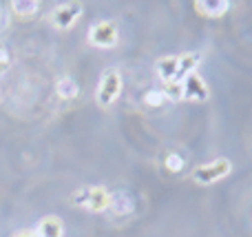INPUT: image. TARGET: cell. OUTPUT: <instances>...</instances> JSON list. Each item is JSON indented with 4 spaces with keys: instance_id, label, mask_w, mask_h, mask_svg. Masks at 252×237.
Masks as SVG:
<instances>
[{
    "instance_id": "1",
    "label": "cell",
    "mask_w": 252,
    "mask_h": 237,
    "mask_svg": "<svg viewBox=\"0 0 252 237\" xmlns=\"http://www.w3.org/2000/svg\"><path fill=\"white\" fill-rule=\"evenodd\" d=\"M71 202L91 213H104L111 208V193L104 186H87V189L75 191L71 195Z\"/></svg>"
},
{
    "instance_id": "2",
    "label": "cell",
    "mask_w": 252,
    "mask_h": 237,
    "mask_svg": "<svg viewBox=\"0 0 252 237\" xmlns=\"http://www.w3.org/2000/svg\"><path fill=\"white\" fill-rule=\"evenodd\" d=\"M87 40L91 47L97 49H113L120 40V29H118V22L113 20H100V22H93L87 31Z\"/></svg>"
},
{
    "instance_id": "3",
    "label": "cell",
    "mask_w": 252,
    "mask_h": 237,
    "mask_svg": "<svg viewBox=\"0 0 252 237\" xmlns=\"http://www.w3.org/2000/svg\"><path fill=\"white\" fill-rule=\"evenodd\" d=\"M232 171V162L228 158H217L213 160V162L208 164H201V167H197L195 171H192V182H197V184H204V186H210L215 184V182L223 180L226 175H230Z\"/></svg>"
},
{
    "instance_id": "4",
    "label": "cell",
    "mask_w": 252,
    "mask_h": 237,
    "mask_svg": "<svg viewBox=\"0 0 252 237\" xmlns=\"http://www.w3.org/2000/svg\"><path fill=\"white\" fill-rule=\"evenodd\" d=\"M122 87H124L122 73H120L118 69L104 71V75H102V80H100V87H97V91H95L97 104L104 106V109H106V106H111L120 98V93H122Z\"/></svg>"
},
{
    "instance_id": "5",
    "label": "cell",
    "mask_w": 252,
    "mask_h": 237,
    "mask_svg": "<svg viewBox=\"0 0 252 237\" xmlns=\"http://www.w3.org/2000/svg\"><path fill=\"white\" fill-rule=\"evenodd\" d=\"M80 16H82V4L80 2H62L56 4V9L49 13V22L56 29H71Z\"/></svg>"
},
{
    "instance_id": "6",
    "label": "cell",
    "mask_w": 252,
    "mask_h": 237,
    "mask_svg": "<svg viewBox=\"0 0 252 237\" xmlns=\"http://www.w3.org/2000/svg\"><path fill=\"white\" fill-rule=\"evenodd\" d=\"M182 87H184V98L190 102H206L210 98L208 87H206V82L197 73L188 75V78L182 82Z\"/></svg>"
},
{
    "instance_id": "7",
    "label": "cell",
    "mask_w": 252,
    "mask_h": 237,
    "mask_svg": "<svg viewBox=\"0 0 252 237\" xmlns=\"http://www.w3.org/2000/svg\"><path fill=\"white\" fill-rule=\"evenodd\" d=\"M35 237H64V222L58 215H44L33 229Z\"/></svg>"
},
{
    "instance_id": "8",
    "label": "cell",
    "mask_w": 252,
    "mask_h": 237,
    "mask_svg": "<svg viewBox=\"0 0 252 237\" xmlns=\"http://www.w3.org/2000/svg\"><path fill=\"white\" fill-rule=\"evenodd\" d=\"M177 69H179V56H164L157 60L155 71L164 82H173L177 78Z\"/></svg>"
},
{
    "instance_id": "9",
    "label": "cell",
    "mask_w": 252,
    "mask_h": 237,
    "mask_svg": "<svg viewBox=\"0 0 252 237\" xmlns=\"http://www.w3.org/2000/svg\"><path fill=\"white\" fill-rule=\"evenodd\" d=\"M199 53H184V56H179V69H177V78H175V82H184V80L188 78V75L195 73V69L199 67Z\"/></svg>"
},
{
    "instance_id": "10",
    "label": "cell",
    "mask_w": 252,
    "mask_h": 237,
    "mask_svg": "<svg viewBox=\"0 0 252 237\" xmlns=\"http://www.w3.org/2000/svg\"><path fill=\"white\" fill-rule=\"evenodd\" d=\"M56 93L62 98V100H75L80 96V84L75 78L71 75H62L56 82Z\"/></svg>"
},
{
    "instance_id": "11",
    "label": "cell",
    "mask_w": 252,
    "mask_h": 237,
    "mask_svg": "<svg viewBox=\"0 0 252 237\" xmlns=\"http://www.w3.org/2000/svg\"><path fill=\"white\" fill-rule=\"evenodd\" d=\"M133 208H135V202L126 191L111 193V211H113L115 215H128V213H133Z\"/></svg>"
},
{
    "instance_id": "12",
    "label": "cell",
    "mask_w": 252,
    "mask_h": 237,
    "mask_svg": "<svg viewBox=\"0 0 252 237\" xmlns=\"http://www.w3.org/2000/svg\"><path fill=\"white\" fill-rule=\"evenodd\" d=\"M195 7L199 9V13H204V16L219 18V16H223V13L230 9V2H228V0H215V2H210V0H204V2L197 0Z\"/></svg>"
},
{
    "instance_id": "13",
    "label": "cell",
    "mask_w": 252,
    "mask_h": 237,
    "mask_svg": "<svg viewBox=\"0 0 252 237\" xmlns=\"http://www.w3.org/2000/svg\"><path fill=\"white\" fill-rule=\"evenodd\" d=\"M11 11L16 13L18 18H31L40 11V2L38 0H11Z\"/></svg>"
},
{
    "instance_id": "14",
    "label": "cell",
    "mask_w": 252,
    "mask_h": 237,
    "mask_svg": "<svg viewBox=\"0 0 252 237\" xmlns=\"http://www.w3.org/2000/svg\"><path fill=\"white\" fill-rule=\"evenodd\" d=\"M144 102H146V106H151V109H161V106L168 102V98H166V93L159 91V89H151V91L144 93Z\"/></svg>"
},
{
    "instance_id": "15",
    "label": "cell",
    "mask_w": 252,
    "mask_h": 237,
    "mask_svg": "<svg viewBox=\"0 0 252 237\" xmlns=\"http://www.w3.org/2000/svg\"><path fill=\"white\" fill-rule=\"evenodd\" d=\"M161 91L166 93V98H168V102H179V100H184V87H182V82H164V89Z\"/></svg>"
},
{
    "instance_id": "16",
    "label": "cell",
    "mask_w": 252,
    "mask_h": 237,
    "mask_svg": "<svg viewBox=\"0 0 252 237\" xmlns=\"http://www.w3.org/2000/svg\"><path fill=\"white\" fill-rule=\"evenodd\" d=\"M184 158L179 153H168V158H166V169H168L170 173H179L184 169Z\"/></svg>"
},
{
    "instance_id": "17",
    "label": "cell",
    "mask_w": 252,
    "mask_h": 237,
    "mask_svg": "<svg viewBox=\"0 0 252 237\" xmlns=\"http://www.w3.org/2000/svg\"><path fill=\"white\" fill-rule=\"evenodd\" d=\"M11 67V56H9V49L4 44H0V75H4Z\"/></svg>"
},
{
    "instance_id": "18",
    "label": "cell",
    "mask_w": 252,
    "mask_h": 237,
    "mask_svg": "<svg viewBox=\"0 0 252 237\" xmlns=\"http://www.w3.org/2000/svg\"><path fill=\"white\" fill-rule=\"evenodd\" d=\"M11 237H35V233H33V231L27 229V231H18V233H13Z\"/></svg>"
},
{
    "instance_id": "19",
    "label": "cell",
    "mask_w": 252,
    "mask_h": 237,
    "mask_svg": "<svg viewBox=\"0 0 252 237\" xmlns=\"http://www.w3.org/2000/svg\"><path fill=\"white\" fill-rule=\"evenodd\" d=\"M4 22H7V16H4V9L0 7V29L4 27Z\"/></svg>"
}]
</instances>
